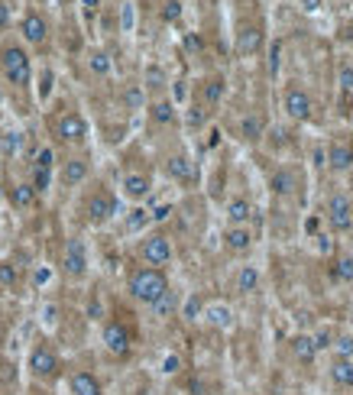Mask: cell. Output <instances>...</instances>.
<instances>
[{
	"label": "cell",
	"mask_w": 353,
	"mask_h": 395,
	"mask_svg": "<svg viewBox=\"0 0 353 395\" xmlns=\"http://www.w3.org/2000/svg\"><path fill=\"white\" fill-rule=\"evenodd\" d=\"M120 214V198H117L114 188H107V185H91L88 192L81 194L78 201V220L81 224H88V227H104L110 220Z\"/></svg>",
	"instance_id": "obj_1"
},
{
	"label": "cell",
	"mask_w": 353,
	"mask_h": 395,
	"mask_svg": "<svg viewBox=\"0 0 353 395\" xmlns=\"http://www.w3.org/2000/svg\"><path fill=\"white\" fill-rule=\"evenodd\" d=\"M0 78L7 81L13 91H29L33 88V59L29 49L17 39L0 43Z\"/></svg>",
	"instance_id": "obj_2"
},
{
	"label": "cell",
	"mask_w": 353,
	"mask_h": 395,
	"mask_svg": "<svg viewBox=\"0 0 353 395\" xmlns=\"http://www.w3.org/2000/svg\"><path fill=\"white\" fill-rule=\"evenodd\" d=\"M168 289H172V282H168L166 269L136 266V269H130V275H127V295L143 308H152Z\"/></svg>",
	"instance_id": "obj_3"
},
{
	"label": "cell",
	"mask_w": 353,
	"mask_h": 395,
	"mask_svg": "<svg viewBox=\"0 0 353 395\" xmlns=\"http://www.w3.org/2000/svg\"><path fill=\"white\" fill-rule=\"evenodd\" d=\"M27 373L36 386L49 389L65 376V363H62V357H59V350H55L52 343L39 340V343H33L29 353H27Z\"/></svg>",
	"instance_id": "obj_4"
},
{
	"label": "cell",
	"mask_w": 353,
	"mask_h": 395,
	"mask_svg": "<svg viewBox=\"0 0 353 395\" xmlns=\"http://www.w3.org/2000/svg\"><path fill=\"white\" fill-rule=\"evenodd\" d=\"M49 133H52L55 146L81 150V146L88 143V136H91V127H88V120H85V114H81V110H75V107H65V110H59V114L49 120Z\"/></svg>",
	"instance_id": "obj_5"
},
{
	"label": "cell",
	"mask_w": 353,
	"mask_h": 395,
	"mask_svg": "<svg viewBox=\"0 0 353 395\" xmlns=\"http://www.w3.org/2000/svg\"><path fill=\"white\" fill-rule=\"evenodd\" d=\"M101 343H104V350L114 357V360H127L133 353V331L127 324L124 317H110L104 321L101 327Z\"/></svg>",
	"instance_id": "obj_6"
},
{
	"label": "cell",
	"mask_w": 353,
	"mask_h": 395,
	"mask_svg": "<svg viewBox=\"0 0 353 395\" xmlns=\"http://www.w3.org/2000/svg\"><path fill=\"white\" fill-rule=\"evenodd\" d=\"M136 256H140L146 266H152V269H166L172 259H175V246H172V240H168V234H146V237L140 240V246H136Z\"/></svg>",
	"instance_id": "obj_7"
},
{
	"label": "cell",
	"mask_w": 353,
	"mask_h": 395,
	"mask_svg": "<svg viewBox=\"0 0 353 395\" xmlns=\"http://www.w3.org/2000/svg\"><path fill=\"white\" fill-rule=\"evenodd\" d=\"M324 220L334 234H350L353 230V198L347 192H334L324 204Z\"/></svg>",
	"instance_id": "obj_8"
},
{
	"label": "cell",
	"mask_w": 353,
	"mask_h": 395,
	"mask_svg": "<svg viewBox=\"0 0 353 395\" xmlns=\"http://www.w3.org/2000/svg\"><path fill=\"white\" fill-rule=\"evenodd\" d=\"M27 182L36 188V194H39V198H43V194L52 188V182H55V150H52V146H43V150L33 156Z\"/></svg>",
	"instance_id": "obj_9"
},
{
	"label": "cell",
	"mask_w": 353,
	"mask_h": 395,
	"mask_svg": "<svg viewBox=\"0 0 353 395\" xmlns=\"http://www.w3.org/2000/svg\"><path fill=\"white\" fill-rule=\"evenodd\" d=\"M282 110L289 120L308 123L315 117V97H311L308 88H301V85H289L282 91Z\"/></svg>",
	"instance_id": "obj_10"
},
{
	"label": "cell",
	"mask_w": 353,
	"mask_h": 395,
	"mask_svg": "<svg viewBox=\"0 0 353 395\" xmlns=\"http://www.w3.org/2000/svg\"><path fill=\"white\" fill-rule=\"evenodd\" d=\"M62 275L71 282H81L88 275V246L81 237H69L62 250Z\"/></svg>",
	"instance_id": "obj_11"
},
{
	"label": "cell",
	"mask_w": 353,
	"mask_h": 395,
	"mask_svg": "<svg viewBox=\"0 0 353 395\" xmlns=\"http://www.w3.org/2000/svg\"><path fill=\"white\" fill-rule=\"evenodd\" d=\"M162 172H166V178H172L175 185H185V188L198 185V162H194L185 150H175L172 156H166Z\"/></svg>",
	"instance_id": "obj_12"
},
{
	"label": "cell",
	"mask_w": 353,
	"mask_h": 395,
	"mask_svg": "<svg viewBox=\"0 0 353 395\" xmlns=\"http://www.w3.org/2000/svg\"><path fill=\"white\" fill-rule=\"evenodd\" d=\"M324 166L331 168L334 175H347V172H353V136H344V133H337L334 140L327 143Z\"/></svg>",
	"instance_id": "obj_13"
},
{
	"label": "cell",
	"mask_w": 353,
	"mask_h": 395,
	"mask_svg": "<svg viewBox=\"0 0 353 395\" xmlns=\"http://www.w3.org/2000/svg\"><path fill=\"white\" fill-rule=\"evenodd\" d=\"M49 20L39 13V10H27L23 20H20V36H23V43L33 45V49H45L49 45Z\"/></svg>",
	"instance_id": "obj_14"
},
{
	"label": "cell",
	"mask_w": 353,
	"mask_h": 395,
	"mask_svg": "<svg viewBox=\"0 0 353 395\" xmlns=\"http://www.w3.org/2000/svg\"><path fill=\"white\" fill-rule=\"evenodd\" d=\"M266 185H269L273 198H298L301 194V175L291 166H275L266 178Z\"/></svg>",
	"instance_id": "obj_15"
},
{
	"label": "cell",
	"mask_w": 353,
	"mask_h": 395,
	"mask_svg": "<svg viewBox=\"0 0 353 395\" xmlns=\"http://www.w3.org/2000/svg\"><path fill=\"white\" fill-rule=\"evenodd\" d=\"M266 45V33L259 23H243V27L237 29V39H233V52L240 55V59H250V55H259Z\"/></svg>",
	"instance_id": "obj_16"
},
{
	"label": "cell",
	"mask_w": 353,
	"mask_h": 395,
	"mask_svg": "<svg viewBox=\"0 0 353 395\" xmlns=\"http://www.w3.org/2000/svg\"><path fill=\"white\" fill-rule=\"evenodd\" d=\"M65 382H69V395H107L104 379L94 369H71Z\"/></svg>",
	"instance_id": "obj_17"
},
{
	"label": "cell",
	"mask_w": 353,
	"mask_h": 395,
	"mask_svg": "<svg viewBox=\"0 0 353 395\" xmlns=\"http://www.w3.org/2000/svg\"><path fill=\"white\" fill-rule=\"evenodd\" d=\"M91 175V159L88 156H69L59 166V182L65 185V188H78V185H85Z\"/></svg>",
	"instance_id": "obj_18"
},
{
	"label": "cell",
	"mask_w": 353,
	"mask_h": 395,
	"mask_svg": "<svg viewBox=\"0 0 353 395\" xmlns=\"http://www.w3.org/2000/svg\"><path fill=\"white\" fill-rule=\"evenodd\" d=\"M224 94H227V78L224 75H204L201 85H198V104H204L208 110H214V107L224 101Z\"/></svg>",
	"instance_id": "obj_19"
},
{
	"label": "cell",
	"mask_w": 353,
	"mask_h": 395,
	"mask_svg": "<svg viewBox=\"0 0 353 395\" xmlns=\"http://www.w3.org/2000/svg\"><path fill=\"white\" fill-rule=\"evenodd\" d=\"M150 192H152V178L146 172H127L120 178V194L127 201H143V198H150Z\"/></svg>",
	"instance_id": "obj_20"
},
{
	"label": "cell",
	"mask_w": 353,
	"mask_h": 395,
	"mask_svg": "<svg viewBox=\"0 0 353 395\" xmlns=\"http://www.w3.org/2000/svg\"><path fill=\"white\" fill-rule=\"evenodd\" d=\"M224 250L233 256H247L253 250V230L243 224V227H227L224 230Z\"/></svg>",
	"instance_id": "obj_21"
},
{
	"label": "cell",
	"mask_w": 353,
	"mask_h": 395,
	"mask_svg": "<svg viewBox=\"0 0 353 395\" xmlns=\"http://www.w3.org/2000/svg\"><path fill=\"white\" fill-rule=\"evenodd\" d=\"M7 198H10V204H13L17 211H29V208L39 201V194H36V188L29 182H13L7 188Z\"/></svg>",
	"instance_id": "obj_22"
},
{
	"label": "cell",
	"mask_w": 353,
	"mask_h": 395,
	"mask_svg": "<svg viewBox=\"0 0 353 395\" xmlns=\"http://www.w3.org/2000/svg\"><path fill=\"white\" fill-rule=\"evenodd\" d=\"M289 350H291V357H295L301 366H311V363L318 360V347H315L311 334H295L289 340Z\"/></svg>",
	"instance_id": "obj_23"
},
{
	"label": "cell",
	"mask_w": 353,
	"mask_h": 395,
	"mask_svg": "<svg viewBox=\"0 0 353 395\" xmlns=\"http://www.w3.org/2000/svg\"><path fill=\"white\" fill-rule=\"evenodd\" d=\"M150 120L156 123V127H175L178 123L175 104H172L168 97H156V101L150 104Z\"/></svg>",
	"instance_id": "obj_24"
},
{
	"label": "cell",
	"mask_w": 353,
	"mask_h": 395,
	"mask_svg": "<svg viewBox=\"0 0 353 395\" xmlns=\"http://www.w3.org/2000/svg\"><path fill=\"white\" fill-rule=\"evenodd\" d=\"M263 136H266V117L263 114H247L243 120H240V140L243 143L257 146Z\"/></svg>",
	"instance_id": "obj_25"
},
{
	"label": "cell",
	"mask_w": 353,
	"mask_h": 395,
	"mask_svg": "<svg viewBox=\"0 0 353 395\" xmlns=\"http://www.w3.org/2000/svg\"><path fill=\"white\" fill-rule=\"evenodd\" d=\"M250 217H253V204H250L247 194L230 198V201H227V220H230V227H243V224H250Z\"/></svg>",
	"instance_id": "obj_26"
},
{
	"label": "cell",
	"mask_w": 353,
	"mask_h": 395,
	"mask_svg": "<svg viewBox=\"0 0 353 395\" xmlns=\"http://www.w3.org/2000/svg\"><path fill=\"white\" fill-rule=\"evenodd\" d=\"M327 376H331V382H334L337 389H353V360L334 357V360H331V369H327Z\"/></svg>",
	"instance_id": "obj_27"
},
{
	"label": "cell",
	"mask_w": 353,
	"mask_h": 395,
	"mask_svg": "<svg viewBox=\"0 0 353 395\" xmlns=\"http://www.w3.org/2000/svg\"><path fill=\"white\" fill-rule=\"evenodd\" d=\"M259 282H263V275H259V269L253 263L240 266L237 269V279H233V289L240 292V295H253V292H259Z\"/></svg>",
	"instance_id": "obj_28"
},
{
	"label": "cell",
	"mask_w": 353,
	"mask_h": 395,
	"mask_svg": "<svg viewBox=\"0 0 353 395\" xmlns=\"http://www.w3.org/2000/svg\"><path fill=\"white\" fill-rule=\"evenodd\" d=\"M23 285V269L13 259H0V289L17 292Z\"/></svg>",
	"instance_id": "obj_29"
},
{
	"label": "cell",
	"mask_w": 353,
	"mask_h": 395,
	"mask_svg": "<svg viewBox=\"0 0 353 395\" xmlns=\"http://www.w3.org/2000/svg\"><path fill=\"white\" fill-rule=\"evenodd\" d=\"M214 110H208L204 104H198V101H192V104L185 107V127L188 130H204V123L211 120Z\"/></svg>",
	"instance_id": "obj_30"
},
{
	"label": "cell",
	"mask_w": 353,
	"mask_h": 395,
	"mask_svg": "<svg viewBox=\"0 0 353 395\" xmlns=\"http://www.w3.org/2000/svg\"><path fill=\"white\" fill-rule=\"evenodd\" d=\"M110 69H114V62H110V55H107L104 49H94V52H88V71H91V75H97V78H107V75H110Z\"/></svg>",
	"instance_id": "obj_31"
},
{
	"label": "cell",
	"mask_w": 353,
	"mask_h": 395,
	"mask_svg": "<svg viewBox=\"0 0 353 395\" xmlns=\"http://www.w3.org/2000/svg\"><path fill=\"white\" fill-rule=\"evenodd\" d=\"M120 97H124L127 110H143V107H146V91H143V85H127Z\"/></svg>",
	"instance_id": "obj_32"
},
{
	"label": "cell",
	"mask_w": 353,
	"mask_h": 395,
	"mask_svg": "<svg viewBox=\"0 0 353 395\" xmlns=\"http://www.w3.org/2000/svg\"><path fill=\"white\" fill-rule=\"evenodd\" d=\"M201 317H208V324L211 327H230V308L227 305H211L208 311H201Z\"/></svg>",
	"instance_id": "obj_33"
},
{
	"label": "cell",
	"mask_w": 353,
	"mask_h": 395,
	"mask_svg": "<svg viewBox=\"0 0 353 395\" xmlns=\"http://www.w3.org/2000/svg\"><path fill=\"white\" fill-rule=\"evenodd\" d=\"M331 275L337 282H353V256H337L331 266Z\"/></svg>",
	"instance_id": "obj_34"
},
{
	"label": "cell",
	"mask_w": 353,
	"mask_h": 395,
	"mask_svg": "<svg viewBox=\"0 0 353 395\" xmlns=\"http://www.w3.org/2000/svg\"><path fill=\"white\" fill-rule=\"evenodd\" d=\"M337 85H340V91H353V62L350 59H340V65H337Z\"/></svg>",
	"instance_id": "obj_35"
},
{
	"label": "cell",
	"mask_w": 353,
	"mask_h": 395,
	"mask_svg": "<svg viewBox=\"0 0 353 395\" xmlns=\"http://www.w3.org/2000/svg\"><path fill=\"white\" fill-rule=\"evenodd\" d=\"M175 308H178V295H175L172 289H168L166 295H162V299L156 301V305H152V311H156V315H172Z\"/></svg>",
	"instance_id": "obj_36"
},
{
	"label": "cell",
	"mask_w": 353,
	"mask_h": 395,
	"mask_svg": "<svg viewBox=\"0 0 353 395\" xmlns=\"http://www.w3.org/2000/svg\"><path fill=\"white\" fill-rule=\"evenodd\" d=\"M331 350H334V357H347V360H353V337H334V343H331Z\"/></svg>",
	"instance_id": "obj_37"
},
{
	"label": "cell",
	"mask_w": 353,
	"mask_h": 395,
	"mask_svg": "<svg viewBox=\"0 0 353 395\" xmlns=\"http://www.w3.org/2000/svg\"><path fill=\"white\" fill-rule=\"evenodd\" d=\"M150 220H152L150 214L143 211V208H136V211H130V217H127V230H130V234H133V230H143Z\"/></svg>",
	"instance_id": "obj_38"
},
{
	"label": "cell",
	"mask_w": 353,
	"mask_h": 395,
	"mask_svg": "<svg viewBox=\"0 0 353 395\" xmlns=\"http://www.w3.org/2000/svg\"><path fill=\"white\" fill-rule=\"evenodd\" d=\"M178 17H182V3H178V0H166L162 20H166V23H178Z\"/></svg>",
	"instance_id": "obj_39"
},
{
	"label": "cell",
	"mask_w": 353,
	"mask_h": 395,
	"mask_svg": "<svg viewBox=\"0 0 353 395\" xmlns=\"http://www.w3.org/2000/svg\"><path fill=\"white\" fill-rule=\"evenodd\" d=\"M182 45H185V52H201V49H204V39H201L198 33H185Z\"/></svg>",
	"instance_id": "obj_40"
},
{
	"label": "cell",
	"mask_w": 353,
	"mask_h": 395,
	"mask_svg": "<svg viewBox=\"0 0 353 395\" xmlns=\"http://www.w3.org/2000/svg\"><path fill=\"white\" fill-rule=\"evenodd\" d=\"M311 340H315V347H318V353H321V350H331L334 334H331V331H318V334H311Z\"/></svg>",
	"instance_id": "obj_41"
},
{
	"label": "cell",
	"mask_w": 353,
	"mask_h": 395,
	"mask_svg": "<svg viewBox=\"0 0 353 395\" xmlns=\"http://www.w3.org/2000/svg\"><path fill=\"white\" fill-rule=\"evenodd\" d=\"M185 317H188V321L201 317V299H198V295H194V299H188V305H185Z\"/></svg>",
	"instance_id": "obj_42"
},
{
	"label": "cell",
	"mask_w": 353,
	"mask_h": 395,
	"mask_svg": "<svg viewBox=\"0 0 353 395\" xmlns=\"http://www.w3.org/2000/svg\"><path fill=\"white\" fill-rule=\"evenodd\" d=\"M49 91H52V71L45 69V75H43V85H39V97H43V101H45V97H49Z\"/></svg>",
	"instance_id": "obj_43"
},
{
	"label": "cell",
	"mask_w": 353,
	"mask_h": 395,
	"mask_svg": "<svg viewBox=\"0 0 353 395\" xmlns=\"http://www.w3.org/2000/svg\"><path fill=\"white\" fill-rule=\"evenodd\" d=\"M10 27V7H7V0H0V33H7Z\"/></svg>",
	"instance_id": "obj_44"
},
{
	"label": "cell",
	"mask_w": 353,
	"mask_h": 395,
	"mask_svg": "<svg viewBox=\"0 0 353 395\" xmlns=\"http://www.w3.org/2000/svg\"><path fill=\"white\" fill-rule=\"evenodd\" d=\"M178 369V357H166V363H162V373H175Z\"/></svg>",
	"instance_id": "obj_45"
},
{
	"label": "cell",
	"mask_w": 353,
	"mask_h": 395,
	"mask_svg": "<svg viewBox=\"0 0 353 395\" xmlns=\"http://www.w3.org/2000/svg\"><path fill=\"white\" fill-rule=\"evenodd\" d=\"M27 395H55V392H52V389H45V386H36V382H33V386L27 389Z\"/></svg>",
	"instance_id": "obj_46"
},
{
	"label": "cell",
	"mask_w": 353,
	"mask_h": 395,
	"mask_svg": "<svg viewBox=\"0 0 353 395\" xmlns=\"http://www.w3.org/2000/svg\"><path fill=\"white\" fill-rule=\"evenodd\" d=\"M318 7H321V0H301V10H305V13H315Z\"/></svg>",
	"instance_id": "obj_47"
},
{
	"label": "cell",
	"mask_w": 353,
	"mask_h": 395,
	"mask_svg": "<svg viewBox=\"0 0 353 395\" xmlns=\"http://www.w3.org/2000/svg\"><path fill=\"white\" fill-rule=\"evenodd\" d=\"M0 104H3V85H0Z\"/></svg>",
	"instance_id": "obj_48"
}]
</instances>
